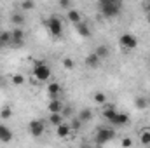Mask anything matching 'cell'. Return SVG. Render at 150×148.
<instances>
[{"label":"cell","instance_id":"cell-1","mask_svg":"<svg viewBox=\"0 0 150 148\" xmlns=\"http://www.w3.org/2000/svg\"><path fill=\"white\" fill-rule=\"evenodd\" d=\"M100 7V12L105 16V18H117L120 14V9H122V2H115V0H101L98 4Z\"/></svg>","mask_w":150,"mask_h":148},{"label":"cell","instance_id":"cell-2","mask_svg":"<svg viewBox=\"0 0 150 148\" xmlns=\"http://www.w3.org/2000/svg\"><path fill=\"white\" fill-rule=\"evenodd\" d=\"M45 26H47V30L51 32L52 37H61L63 35V23H61L59 18L51 16L49 19H45Z\"/></svg>","mask_w":150,"mask_h":148},{"label":"cell","instance_id":"cell-3","mask_svg":"<svg viewBox=\"0 0 150 148\" xmlns=\"http://www.w3.org/2000/svg\"><path fill=\"white\" fill-rule=\"evenodd\" d=\"M113 138H115V131H113V129H110V127H100L98 132H96V138H94V140H96V145L101 147V145L112 141Z\"/></svg>","mask_w":150,"mask_h":148},{"label":"cell","instance_id":"cell-4","mask_svg":"<svg viewBox=\"0 0 150 148\" xmlns=\"http://www.w3.org/2000/svg\"><path fill=\"white\" fill-rule=\"evenodd\" d=\"M33 75H35V78H37L38 82H47L49 77H51V68H49V65H45V63H37V65L33 66Z\"/></svg>","mask_w":150,"mask_h":148},{"label":"cell","instance_id":"cell-5","mask_svg":"<svg viewBox=\"0 0 150 148\" xmlns=\"http://www.w3.org/2000/svg\"><path fill=\"white\" fill-rule=\"evenodd\" d=\"M44 131H45V124H44L42 120H32V122L28 124V132H30L33 138L42 136Z\"/></svg>","mask_w":150,"mask_h":148},{"label":"cell","instance_id":"cell-6","mask_svg":"<svg viewBox=\"0 0 150 148\" xmlns=\"http://www.w3.org/2000/svg\"><path fill=\"white\" fill-rule=\"evenodd\" d=\"M119 42H120V45L124 49H134L138 45V38L134 35H131V33H124L122 37L119 38Z\"/></svg>","mask_w":150,"mask_h":148},{"label":"cell","instance_id":"cell-7","mask_svg":"<svg viewBox=\"0 0 150 148\" xmlns=\"http://www.w3.org/2000/svg\"><path fill=\"white\" fill-rule=\"evenodd\" d=\"M11 37H12V44L11 45H14V47L23 45V42H25V32H23V28H14L11 32Z\"/></svg>","mask_w":150,"mask_h":148},{"label":"cell","instance_id":"cell-8","mask_svg":"<svg viewBox=\"0 0 150 148\" xmlns=\"http://www.w3.org/2000/svg\"><path fill=\"white\" fill-rule=\"evenodd\" d=\"M11 141H12V131L7 125L0 124V143H11Z\"/></svg>","mask_w":150,"mask_h":148},{"label":"cell","instance_id":"cell-9","mask_svg":"<svg viewBox=\"0 0 150 148\" xmlns=\"http://www.w3.org/2000/svg\"><path fill=\"white\" fill-rule=\"evenodd\" d=\"M127 122H129V117H127L126 113H120V111L110 120V124H112V125H117V127H122V125H126Z\"/></svg>","mask_w":150,"mask_h":148},{"label":"cell","instance_id":"cell-10","mask_svg":"<svg viewBox=\"0 0 150 148\" xmlns=\"http://www.w3.org/2000/svg\"><path fill=\"white\" fill-rule=\"evenodd\" d=\"M70 131H72V127H70L68 124H65V122H63L61 125H58V127H56V134H58L61 140L68 138V136H70Z\"/></svg>","mask_w":150,"mask_h":148},{"label":"cell","instance_id":"cell-11","mask_svg":"<svg viewBox=\"0 0 150 148\" xmlns=\"http://www.w3.org/2000/svg\"><path fill=\"white\" fill-rule=\"evenodd\" d=\"M47 92H49V96H51V99H56L59 94H61V85L59 84H49L47 85Z\"/></svg>","mask_w":150,"mask_h":148},{"label":"cell","instance_id":"cell-12","mask_svg":"<svg viewBox=\"0 0 150 148\" xmlns=\"http://www.w3.org/2000/svg\"><path fill=\"white\" fill-rule=\"evenodd\" d=\"M75 30H77V33H79L82 38H89L91 37V30H89V26L84 25V23H79V25L75 26Z\"/></svg>","mask_w":150,"mask_h":148},{"label":"cell","instance_id":"cell-13","mask_svg":"<svg viewBox=\"0 0 150 148\" xmlns=\"http://www.w3.org/2000/svg\"><path fill=\"white\" fill-rule=\"evenodd\" d=\"M11 21H12V25L16 26V28H21L23 25H25V14H19V12H14L12 16H11Z\"/></svg>","mask_w":150,"mask_h":148},{"label":"cell","instance_id":"cell-14","mask_svg":"<svg viewBox=\"0 0 150 148\" xmlns=\"http://www.w3.org/2000/svg\"><path fill=\"white\" fill-rule=\"evenodd\" d=\"M94 54H96L100 59H107V58L110 56V49H108V45H98L96 51H94Z\"/></svg>","mask_w":150,"mask_h":148},{"label":"cell","instance_id":"cell-15","mask_svg":"<svg viewBox=\"0 0 150 148\" xmlns=\"http://www.w3.org/2000/svg\"><path fill=\"white\" fill-rule=\"evenodd\" d=\"M47 110L51 111V113H61V111H63V105H61V101H58V99H51Z\"/></svg>","mask_w":150,"mask_h":148},{"label":"cell","instance_id":"cell-16","mask_svg":"<svg viewBox=\"0 0 150 148\" xmlns=\"http://www.w3.org/2000/svg\"><path fill=\"white\" fill-rule=\"evenodd\" d=\"M100 61H101V59H100L94 52H93V54H89V56L86 58V65H87L89 68H96V66L100 65Z\"/></svg>","mask_w":150,"mask_h":148},{"label":"cell","instance_id":"cell-17","mask_svg":"<svg viewBox=\"0 0 150 148\" xmlns=\"http://www.w3.org/2000/svg\"><path fill=\"white\" fill-rule=\"evenodd\" d=\"M93 118V111L89 110V108H82V110L79 111V120L84 124V122H89Z\"/></svg>","mask_w":150,"mask_h":148},{"label":"cell","instance_id":"cell-18","mask_svg":"<svg viewBox=\"0 0 150 148\" xmlns=\"http://www.w3.org/2000/svg\"><path fill=\"white\" fill-rule=\"evenodd\" d=\"M101 113H103V117H105V118H107V120L110 122V120H112L113 117H115V115L119 113V111L115 110V108H113L112 105H108V106H105V108H103V111H101Z\"/></svg>","mask_w":150,"mask_h":148},{"label":"cell","instance_id":"cell-19","mask_svg":"<svg viewBox=\"0 0 150 148\" xmlns=\"http://www.w3.org/2000/svg\"><path fill=\"white\" fill-rule=\"evenodd\" d=\"M134 106H136L138 110H145V108L149 106V99L143 98V96H138V98H134Z\"/></svg>","mask_w":150,"mask_h":148},{"label":"cell","instance_id":"cell-20","mask_svg":"<svg viewBox=\"0 0 150 148\" xmlns=\"http://www.w3.org/2000/svg\"><path fill=\"white\" fill-rule=\"evenodd\" d=\"M49 124H52V125H61L63 124V115L61 113H51V117H49Z\"/></svg>","mask_w":150,"mask_h":148},{"label":"cell","instance_id":"cell-21","mask_svg":"<svg viewBox=\"0 0 150 148\" xmlns=\"http://www.w3.org/2000/svg\"><path fill=\"white\" fill-rule=\"evenodd\" d=\"M68 19H70V23H74L75 26L80 23V12L79 11H75V9H72V11H68Z\"/></svg>","mask_w":150,"mask_h":148},{"label":"cell","instance_id":"cell-22","mask_svg":"<svg viewBox=\"0 0 150 148\" xmlns=\"http://www.w3.org/2000/svg\"><path fill=\"white\" fill-rule=\"evenodd\" d=\"M0 42L4 44V47L11 45V44H12V37H11V32H0Z\"/></svg>","mask_w":150,"mask_h":148},{"label":"cell","instance_id":"cell-23","mask_svg":"<svg viewBox=\"0 0 150 148\" xmlns=\"http://www.w3.org/2000/svg\"><path fill=\"white\" fill-rule=\"evenodd\" d=\"M93 98H94V101H96L98 105H105V103H107V96H105V92H96Z\"/></svg>","mask_w":150,"mask_h":148},{"label":"cell","instance_id":"cell-24","mask_svg":"<svg viewBox=\"0 0 150 148\" xmlns=\"http://www.w3.org/2000/svg\"><path fill=\"white\" fill-rule=\"evenodd\" d=\"M11 115H12V110H11V106H2V110H0V117H2L4 120L11 118Z\"/></svg>","mask_w":150,"mask_h":148},{"label":"cell","instance_id":"cell-25","mask_svg":"<svg viewBox=\"0 0 150 148\" xmlns=\"http://www.w3.org/2000/svg\"><path fill=\"white\" fill-rule=\"evenodd\" d=\"M140 143L142 145H150V132L149 131H145V132L140 134Z\"/></svg>","mask_w":150,"mask_h":148},{"label":"cell","instance_id":"cell-26","mask_svg":"<svg viewBox=\"0 0 150 148\" xmlns=\"http://www.w3.org/2000/svg\"><path fill=\"white\" fill-rule=\"evenodd\" d=\"M21 9L23 11H32V9H35V2H21Z\"/></svg>","mask_w":150,"mask_h":148},{"label":"cell","instance_id":"cell-27","mask_svg":"<svg viewBox=\"0 0 150 148\" xmlns=\"http://www.w3.org/2000/svg\"><path fill=\"white\" fill-rule=\"evenodd\" d=\"M12 84H14V85L25 84V77H23V75H14V77H12Z\"/></svg>","mask_w":150,"mask_h":148},{"label":"cell","instance_id":"cell-28","mask_svg":"<svg viewBox=\"0 0 150 148\" xmlns=\"http://www.w3.org/2000/svg\"><path fill=\"white\" fill-rule=\"evenodd\" d=\"M70 127H72V129H75V131H79V129L82 127V122L79 120V117H77V118H74V120H72V124H70Z\"/></svg>","mask_w":150,"mask_h":148},{"label":"cell","instance_id":"cell-29","mask_svg":"<svg viewBox=\"0 0 150 148\" xmlns=\"http://www.w3.org/2000/svg\"><path fill=\"white\" fill-rule=\"evenodd\" d=\"M63 66H65L67 70H72V68H74V61H72L70 58H65V59H63Z\"/></svg>","mask_w":150,"mask_h":148},{"label":"cell","instance_id":"cell-30","mask_svg":"<svg viewBox=\"0 0 150 148\" xmlns=\"http://www.w3.org/2000/svg\"><path fill=\"white\" fill-rule=\"evenodd\" d=\"M133 147V140L131 138H124L122 140V148H131Z\"/></svg>","mask_w":150,"mask_h":148},{"label":"cell","instance_id":"cell-31","mask_svg":"<svg viewBox=\"0 0 150 148\" xmlns=\"http://www.w3.org/2000/svg\"><path fill=\"white\" fill-rule=\"evenodd\" d=\"M70 5H72V4H70L68 0H59V7H61V9H70Z\"/></svg>","mask_w":150,"mask_h":148},{"label":"cell","instance_id":"cell-32","mask_svg":"<svg viewBox=\"0 0 150 148\" xmlns=\"http://www.w3.org/2000/svg\"><path fill=\"white\" fill-rule=\"evenodd\" d=\"M143 9H145V12H149V16H150V0L143 4Z\"/></svg>","mask_w":150,"mask_h":148},{"label":"cell","instance_id":"cell-33","mask_svg":"<svg viewBox=\"0 0 150 148\" xmlns=\"http://www.w3.org/2000/svg\"><path fill=\"white\" fill-rule=\"evenodd\" d=\"M61 115H72V108H70V106L63 108V113H61Z\"/></svg>","mask_w":150,"mask_h":148},{"label":"cell","instance_id":"cell-34","mask_svg":"<svg viewBox=\"0 0 150 148\" xmlns=\"http://www.w3.org/2000/svg\"><path fill=\"white\" fill-rule=\"evenodd\" d=\"M84 148H94V147H87V145H86V147H84ZM96 148H100V147H96Z\"/></svg>","mask_w":150,"mask_h":148},{"label":"cell","instance_id":"cell-35","mask_svg":"<svg viewBox=\"0 0 150 148\" xmlns=\"http://www.w3.org/2000/svg\"><path fill=\"white\" fill-rule=\"evenodd\" d=\"M0 49H4V44H2V42H0Z\"/></svg>","mask_w":150,"mask_h":148},{"label":"cell","instance_id":"cell-36","mask_svg":"<svg viewBox=\"0 0 150 148\" xmlns=\"http://www.w3.org/2000/svg\"><path fill=\"white\" fill-rule=\"evenodd\" d=\"M0 84H2V75H0Z\"/></svg>","mask_w":150,"mask_h":148},{"label":"cell","instance_id":"cell-37","mask_svg":"<svg viewBox=\"0 0 150 148\" xmlns=\"http://www.w3.org/2000/svg\"><path fill=\"white\" fill-rule=\"evenodd\" d=\"M149 23H150V16H149Z\"/></svg>","mask_w":150,"mask_h":148}]
</instances>
